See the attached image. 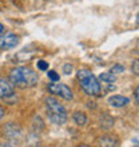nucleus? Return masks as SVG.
Returning a JSON list of instances; mask_svg holds the SVG:
<instances>
[{
	"instance_id": "f257e3e1",
	"label": "nucleus",
	"mask_w": 139,
	"mask_h": 147,
	"mask_svg": "<svg viewBox=\"0 0 139 147\" xmlns=\"http://www.w3.org/2000/svg\"><path fill=\"white\" fill-rule=\"evenodd\" d=\"M9 80L19 88H31L38 83L39 76L28 67H16L9 72Z\"/></svg>"
},
{
	"instance_id": "f03ea898",
	"label": "nucleus",
	"mask_w": 139,
	"mask_h": 147,
	"mask_svg": "<svg viewBox=\"0 0 139 147\" xmlns=\"http://www.w3.org/2000/svg\"><path fill=\"white\" fill-rule=\"evenodd\" d=\"M78 80H79L80 87L87 95H90V96H101L102 95L101 83L90 70L78 71Z\"/></svg>"
},
{
	"instance_id": "7ed1b4c3",
	"label": "nucleus",
	"mask_w": 139,
	"mask_h": 147,
	"mask_svg": "<svg viewBox=\"0 0 139 147\" xmlns=\"http://www.w3.org/2000/svg\"><path fill=\"white\" fill-rule=\"evenodd\" d=\"M46 109L48 118L52 123L55 124H63L67 120V111L62 103H59L58 99L54 96H47L46 98Z\"/></svg>"
},
{
	"instance_id": "20e7f679",
	"label": "nucleus",
	"mask_w": 139,
	"mask_h": 147,
	"mask_svg": "<svg viewBox=\"0 0 139 147\" xmlns=\"http://www.w3.org/2000/svg\"><path fill=\"white\" fill-rule=\"evenodd\" d=\"M47 88L50 91L51 94H54V95H58V96L63 98V99H66V100H71L74 98V94L71 91L68 86L63 84V83H58V82H52L50 84L47 86Z\"/></svg>"
},
{
	"instance_id": "39448f33",
	"label": "nucleus",
	"mask_w": 139,
	"mask_h": 147,
	"mask_svg": "<svg viewBox=\"0 0 139 147\" xmlns=\"http://www.w3.org/2000/svg\"><path fill=\"white\" fill-rule=\"evenodd\" d=\"M19 36L16 34H7L5 36H0V50H9L18 46Z\"/></svg>"
},
{
	"instance_id": "423d86ee",
	"label": "nucleus",
	"mask_w": 139,
	"mask_h": 147,
	"mask_svg": "<svg viewBox=\"0 0 139 147\" xmlns=\"http://www.w3.org/2000/svg\"><path fill=\"white\" fill-rule=\"evenodd\" d=\"M13 95V87L9 82H7L5 79L0 78V98H8Z\"/></svg>"
},
{
	"instance_id": "0eeeda50",
	"label": "nucleus",
	"mask_w": 139,
	"mask_h": 147,
	"mask_svg": "<svg viewBox=\"0 0 139 147\" xmlns=\"http://www.w3.org/2000/svg\"><path fill=\"white\" fill-rule=\"evenodd\" d=\"M99 143H101L102 147H119L118 138L114 135H110V134L102 136L101 139H99Z\"/></svg>"
},
{
	"instance_id": "6e6552de",
	"label": "nucleus",
	"mask_w": 139,
	"mask_h": 147,
	"mask_svg": "<svg viewBox=\"0 0 139 147\" xmlns=\"http://www.w3.org/2000/svg\"><path fill=\"white\" fill-rule=\"evenodd\" d=\"M128 98L122 96V95H114L108 99V103L112 106V107H124V106L128 105Z\"/></svg>"
},
{
	"instance_id": "1a4fd4ad",
	"label": "nucleus",
	"mask_w": 139,
	"mask_h": 147,
	"mask_svg": "<svg viewBox=\"0 0 139 147\" xmlns=\"http://www.w3.org/2000/svg\"><path fill=\"white\" fill-rule=\"evenodd\" d=\"M72 116H74V120H75V123H76L78 126H84L86 122H87V116H86L84 112L76 111Z\"/></svg>"
},
{
	"instance_id": "9d476101",
	"label": "nucleus",
	"mask_w": 139,
	"mask_h": 147,
	"mask_svg": "<svg viewBox=\"0 0 139 147\" xmlns=\"http://www.w3.org/2000/svg\"><path fill=\"white\" fill-rule=\"evenodd\" d=\"M99 79H101L102 82L108 83V84H112V83L116 80V76L114 75V74H111V72H104V74H101Z\"/></svg>"
},
{
	"instance_id": "9b49d317",
	"label": "nucleus",
	"mask_w": 139,
	"mask_h": 147,
	"mask_svg": "<svg viewBox=\"0 0 139 147\" xmlns=\"http://www.w3.org/2000/svg\"><path fill=\"white\" fill-rule=\"evenodd\" d=\"M47 75H48V78L51 79V82H59V75L56 74V71H48L47 72Z\"/></svg>"
},
{
	"instance_id": "f8f14e48",
	"label": "nucleus",
	"mask_w": 139,
	"mask_h": 147,
	"mask_svg": "<svg viewBox=\"0 0 139 147\" xmlns=\"http://www.w3.org/2000/svg\"><path fill=\"white\" fill-rule=\"evenodd\" d=\"M38 68L42 71H47L48 70V63L46 60H38Z\"/></svg>"
},
{
	"instance_id": "ddd939ff",
	"label": "nucleus",
	"mask_w": 139,
	"mask_h": 147,
	"mask_svg": "<svg viewBox=\"0 0 139 147\" xmlns=\"http://www.w3.org/2000/svg\"><path fill=\"white\" fill-rule=\"evenodd\" d=\"M123 71H124V68L120 66V64H115V66L111 68V71H110V72L115 75V74H120V72H123Z\"/></svg>"
},
{
	"instance_id": "4468645a",
	"label": "nucleus",
	"mask_w": 139,
	"mask_h": 147,
	"mask_svg": "<svg viewBox=\"0 0 139 147\" xmlns=\"http://www.w3.org/2000/svg\"><path fill=\"white\" fill-rule=\"evenodd\" d=\"M63 71H64V74L70 75V74L72 72V66H71V64H66V66L63 67Z\"/></svg>"
},
{
	"instance_id": "2eb2a0df",
	"label": "nucleus",
	"mask_w": 139,
	"mask_h": 147,
	"mask_svg": "<svg viewBox=\"0 0 139 147\" xmlns=\"http://www.w3.org/2000/svg\"><path fill=\"white\" fill-rule=\"evenodd\" d=\"M0 147H16V146H15V143H12V142H1Z\"/></svg>"
},
{
	"instance_id": "dca6fc26",
	"label": "nucleus",
	"mask_w": 139,
	"mask_h": 147,
	"mask_svg": "<svg viewBox=\"0 0 139 147\" xmlns=\"http://www.w3.org/2000/svg\"><path fill=\"white\" fill-rule=\"evenodd\" d=\"M132 71L138 75V60H135V62H134V64H132Z\"/></svg>"
},
{
	"instance_id": "f3484780",
	"label": "nucleus",
	"mask_w": 139,
	"mask_h": 147,
	"mask_svg": "<svg viewBox=\"0 0 139 147\" xmlns=\"http://www.w3.org/2000/svg\"><path fill=\"white\" fill-rule=\"evenodd\" d=\"M3 118H4V109L0 106V120L3 119Z\"/></svg>"
},
{
	"instance_id": "a211bd4d",
	"label": "nucleus",
	"mask_w": 139,
	"mask_h": 147,
	"mask_svg": "<svg viewBox=\"0 0 139 147\" xmlns=\"http://www.w3.org/2000/svg\"><path fill=\"white\" fill-rule=\"evenodd\" d=\"M3 34H4V26L0 23V36H3Z\"/></svg>"
},
{
	"instance_id": "6ab92c4d",
	"label": "nucleus",
	"mask_w": 139,
	"mask_h": 147,
	"mask_svg": "<svg viewBox=\"0 0 139 147\" xmlns=\"http://www.w3.org/2000/svg\"><path fill=\"white\" fill-rule=\"evenodd\" d=\"M135 99H136V103H138V87L135 88Z\"/></svg>"
},
{
	"instance_id": "aec40b11",
	"label": "nucleus",
	"mask_w": 139,
	"mask_h": 147,
	"mask_svg": "<svg viewBox=\"0 0 139 147\" xmlns=\"http://www.w3.org/2000/svg\"><path fill=\"white\" fill-rule=\"evenodd\" d=\"M79 147H90V146H87V144H82V146H79Z\"/></svg>"
},
{
	"instance_id": "412c9836",
	"label": "nucleus",
	"mask_w": 139,
	"mask_h": 147,
	"mask_svg": "<svg viewBox=\"0 0 139 147\" xmlns=\"http://www.w3.org/2000/svg\"><path fill=\"white\" fill-rule=\"evenodd\" d=\"M135 147H136V146H135Z\"/></svg>"
}]
</instances>
